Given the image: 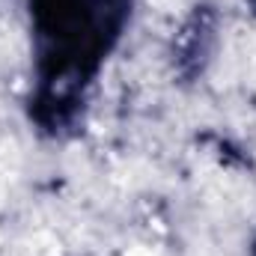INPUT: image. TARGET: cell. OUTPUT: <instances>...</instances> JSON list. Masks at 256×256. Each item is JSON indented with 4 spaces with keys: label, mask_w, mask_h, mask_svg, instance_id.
I'll use <instances>...</instances> for the list:
<instances>
[{
    "label": "cell",
    "mask_w": 256,
    "mask_h": 256,
    "mask_svg": "<svg viewBox=\"0 0 256 256\" xmlns=\"http://www.w3.org/2000/svg\"><path fill=\"white\" fill-rule=\"evenodd\" d=\"M212 15H206V12H196L191 21L185 24V30L179 33V39H176V48H179V63H194L196 60L202 63L206 60V54H208V45H212Z\"/></svg>",
    "instance_id": "obj_1"
}]
</instances>
